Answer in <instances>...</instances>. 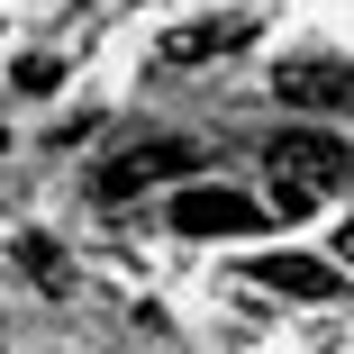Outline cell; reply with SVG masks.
Segmentation results:
<instances>
[{"instance_id": "obj_1", "label": "cell", "mask_w": 354, "mask_h": 354, "mask_svg": "<svg viewBox=\"0 0 354 354\" xmlns=\"http://www.w3.org/2000/svg\"><path fill=\"white\" fill-rule=\"evenodd\" d=\"M263 182H272V218H309L327 191L354 182V155L336 136H318V127H291V136L263 146Z\"/></svg>"}, {"instance_id": "obj_4", "label": "cell", "mask_w": 354, "mask_h": 354, "mask_svg": "<svg viewBox=\"0 0 354 354\" xmlns=\"http://www.w3.org/2000/svg\"><path fill=\"white\" fill-rule=\"evenodd\" d=\"M272 91L291 100V109H336V100H354V64H336V55H300V64H272Z\"/></svg>"}, {"instance_id": "obj_8", "label": "cell", "mask_w": 354, "mask_h": 354, "mask_svg": "<svg viewBox=\"0 0 354 354\" xmlns=\"http://www.w3.org/2000/svg\"><path fill=\"white\" fill-rule=\"evenodd\" d=\"M19 91H55V55H19Z\"/></svg>"}, {"instance_id": "obj_2", "label": "cell", "mask_w": 354, "mask_h": 354, "mask_svg": "<svg viewBox=\"0 0 354 354\" xmlns=\"http://www.w3.org/2000/svg\"><path fill=\"white\" fill-rule=\"evenodd\" d=\"M272 218V209H254L245 191H227V182H191L182 200H173V227L182 236H254Z\"/></svg>"}, {"instance_id": "obj_7", "label": "cell", "mask_w": 354, "mask_h": 354, "mask_svg": "<svg viewBox=\"0 0 354 354\" xmlns=\"http://www.w3.org/2000/svg\"><path fill=\"white\" fill-rule=\"evenodd\" d=\"M10 254H19V272L37 281V291H73V263H64V245H55V236H19Z\"/></svg>"}, {"instance_id": "obj_6", "label": "cell", "mask_w": 354, "mask_h": 354, "mask_svg": "<svg viewBox=\"0 0 354 354\" xmlns=\"http://www.w3.org/2000/svg\"><path fill=\"white\" fill-rule=\"evenodd\" d=\"M254 37V19H200V28H173L164 37V64H209V55H236Z\"/></svg>"}, {"instance_id": "obj_5", "label": "cell", "mask_w": 354, "mask_h": 354, "mask_svg": "<svg viewBox=\"0 0 354 354\" xmlns=\"http://www.w3.org/2000/svg\"><path fill=\"white\" fill-rule=\"evenodd\" d=\"M245 281H263V291H281V300H336V291H345L318 254H272V263H254Z\"/></svg>"}, {"instance_id": "obj_9", "label": "cell", "mask_w": 354, "mask_h": 354, "mask_svg": "<svg viewBox=\"0 0 354 354\" xmlns=\"http://www.w3.org/2000/svg\"><path fill=\"white\" fill-rule=\"evenodd\" d=\"M336 263H354V218H345V227H336Z\"/></svg>"}, {"instance_id": "obj_3", "label": "cell", "mask_w": 354, "mask_h": 354, "mask_svg": "<svg viewBox=\"0 0 354 354\" xmlns=\"http://www.w3.org/2000/svg\"><path fill=\"white\" fill-rule=\"evenodd\" d=\"M191 173V146L182 136H155V146H127V155H109L100 164V200H136V191H155V182H182Z\"/></svg>"}]
</instances>
